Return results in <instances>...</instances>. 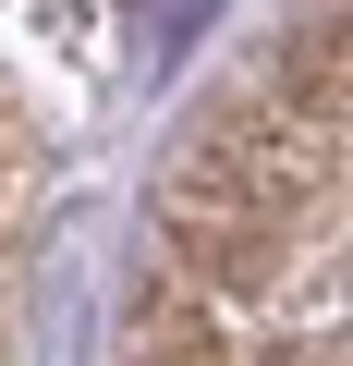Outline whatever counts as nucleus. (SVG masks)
Masks as SVG:
<instances>
[{"label":"nucleus","mask_w":353,"mask_h":366,"mask_svg":"<svg viewBox=\"0 0 353 366\" xmlns=\"http://www.w3.org/2000/svg\"><path fill=\"white\" fill-rule=\"evenodd\" d=\"M134 25H146V37H183V25H195V0H134Z\"/></svg>","instance_id":"f257e3e1"}]
</instances>
